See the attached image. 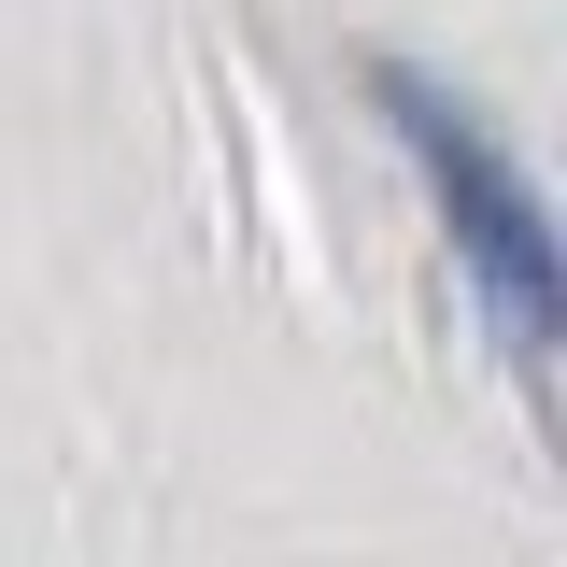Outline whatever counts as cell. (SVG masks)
Returning a JSON list of instances; mask_svg holds the SVG:
<instances>
[{"mask_svg":"<svg viewBox=\"0 0 567 567\" xmlns=\"http://www.w3.org/2000/svg\"><path fill=\"white\" fill-rule=\"evenodd\" d=\"M369 100H383V128L412 142V171H425V199H440V227H454V256L483 270L496 327H511V369L539 383V369H554V213H539V185L511 171V142H496L440 71L369 58Z\"/></svg>","mask_w":567,"mask_h":567,"instance_id":"6da1fadb","label":"cell"}]
</instances>
